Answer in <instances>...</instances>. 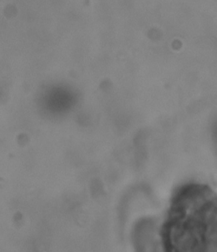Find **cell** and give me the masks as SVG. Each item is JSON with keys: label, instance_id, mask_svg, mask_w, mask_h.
<instances>
[{"label": "cell", "instance_id": "cell-1", "mask_svg": "<svg viewBox=\"0 0 217 252\" xmlns=\"http://www.w3.org/2000/svg\"><path fill=\"white\" fill-rule=\"evenodd\" d=\"M215 138H216V140H217V127H216V129H215Z\"/></svg>", "mask_w": 217, "mask_h": 252}]
</instances>
